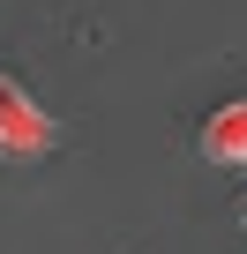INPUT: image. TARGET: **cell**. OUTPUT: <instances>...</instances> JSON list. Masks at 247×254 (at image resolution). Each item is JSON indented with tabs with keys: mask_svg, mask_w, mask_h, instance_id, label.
<instances>
[{
	"mask_svg": "<svg viewBox=\"0 0 247 254\" xmlns=\"http://www.w3.org/2000/svg\"><path fill=\"white\" fill-rule=\"evenodd\" d=\"M0 150H53V112L15 75H0Z\"/></svg>",
	"mask_w": 247,
	"mask_h": 254,
	"instance_id": "cell-1",
	"label": "cell"
},
{
	"mask_svg": "<svg viewBox=\"0 0 247 254\" xmlns=\"http://www.w3.org/2000/svg\"><path fill=\"white\" fill-rule=\"evenodd\" d=\"M202 150H210L217 165H240V172H247V97H232V105H217V112L202 120Z\"/></svg>",
	"mask_w": 247,
	"mask_h": 254,
	"instance_id": "cell-2",
	"label": "cell"
}]
</instances>
